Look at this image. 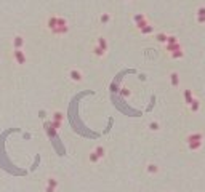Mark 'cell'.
<instances>
[{
  "instance_id": "1",
  "label": "cell",
  "mask_w": 205,
  "mask_h": 192,
  "mask_svg": "<svg viewBox=\"0 0 205 192\" xmlns=\"http://www.w3.org/2000/svg\"><path fill=\"white\" fill-rule=\"evenodd\" d=\"M133 21H135V24H136L138 29H143L144 26L149 24V23H147V19H146V16H144L143 13H136V15L133 16Z\"/></svg>"
},
{
  "instance_id": "2",
  "label": "cell",
  "mask_w": 205,
  "mask_h": 192,
  "mask_svg": "<svg viewBox=\"0 0 205 192\" xmlns=\"http://www.w3.org/2000/svg\"><path fill=\"white\" fill-rule=\"evenodd\" d=\"M13 58H15L16 64H20V66L26 64V55H24L23 50H15V51H13Z\"/></svg>"
},
{
  "instance_id": "3",
  "label": "cell",
  "mask_w": 205,
  "mask_h": 192,
  "mask_svg": "<svg viewBox=\"0 0 205 192\" xmlns=\"http://www.w3.org/2000/svg\"><path fill=\"white\" fill-rule=\"evenodd\" d=\"M13 46H15V50H23V46H24V37L23 35H15L13 37Z\"/></svg>"
},
{
  "instance_id": "4",
  "label": "cell",
  "mask_w": 205,
  "mask_h": 192,
  "mask_svg": "<svg viewBox=\"0 0 205 192\" xmlns=\"http://www.w3.org/2000/svg\"><path fill=\"white\" fill-rule=\"evenodd\" d=\"M69 77H71V80H74V82H80L83 75H82V72L79 69H71L69 71Z\"/></svg>"
},
{
  "instance_id": "5",
  "label": "cell",
  "mask_w": 205,
  "mask_h": 192,
  "mask_svg": "<svg viewBox=\"0 0 205 192\" xmlns=\"http://www.w3.org/2000/svg\"><path fill=\"white\" fill-rule=\"evenodd\" d=\"M58 18L59 16H50L48 19H46V27L51 29V31H53V29H56V26H58Z\"/></svg>"
},
{
  "instance_id": "6",
  "label": "cell",
  "mask_w": 205,
  "mask_h": 192,
  "mask_svg": "<svg viewBox=\"0 0 205 192\" xmlns=\"http://www.w3.org/2000/svg\"><path fill=\"white\" fill-rule=\"evenodd\" d=\"M56 186H58V182H56V179L55 178H48V181H46V192H55V189H56Z\"/></svg>"
},
{
  "instance_id": "7",
  "label": "cell",
  "mask_w": 205,
  "mask_h": 192,
  "mask_svg": "<svg viewBox=\"0 0 205 192\" xmlns=\"http://www.w3.org/2000/svg\"><path fill=\"white\" fill-rule=\"evenodd\" d=\"M194 99H195V98H194L192 91H191V90H186V91H184V101H186V104L189 106V104H191Z\"/></svg>"
},
{
  "instance_id": "8",
  "label": "cell",
  "mask_w": 205,
  "mask_h": 192,
  "mask_svg": "<svg viewBox=\"0 0 205 192\" xmlns=\"http://www.w3.org/2000/svg\"><path fill=\"white\" fill-rule=\"evenodd\" d=\"M202 139H203V136H202L200 133H192V134H189V136H188V139H186V141L192 142V141H202Z\"/></svg>"
},
{
  "instance_id": "9",
  "label": "cell",
  "mask_w": 205,
  "mask_h": 192,
  "mask_svg": "<svg viewBox=\"0 0 205 192\" xmlns=\"http://www.w3.org/2000/svg\"><path fill=\"white\" fill-rule=\"evenodd\" d=\"M96 45L99 48H102V50H107V42H106V38H102V37H98V40H96Z\"/></svg>"
},
{
  "instance_id": "10",
  "label": "cell",
  "mask_w": 205,
  "mask_h": 192,
  "mask_svg": "<svg viewBox=\"0 0 205 192\" xmlns=\"http://www.w3.org/2000/svg\"><path fill=\"white\" fill-rule=\"evenodd\" d=\"M188 146L191 151H197L202 147V141H192V142H188Z\"/></svg>"
},
{
  "instance_id": "11",
  "label": "cell",
  "mask_w": 205,
  "mask_h": 192,
  "mask_svg": "<svg viewBox=\"0 0 205 192\" xmlns=\"http://www.w3.org/2000/svg\"><path fill=\"white\" fill-rule=\"evenodd\" d=\"M170 80H172V85L173 86H178L180 85V77H178V74H176V72H172L170 74Z\"/></svg>"
},
{
  "instance_id": "12",
  "label": "cell",
  "mask_w": 205,
  "mask_h": 192,
  "mask_svg": "<svg viewBox=\"0 0 205 192\" xmlns=\"http://www.w3.org/2000/svg\"><path fill=\"white\" fill-rule=\"evenodd\" d=\"M189 106H191V111H192V112H197V111L200 109V101H199V99H194Z\"/></svg>"
},
{
  "instance_id": "13",
  "label": "cell",
  "mask_w": 205,
  "mask_h": 192,
  "mask_svg": "<svg viewBox=\"0 0 205 192\" xmlns=\"http://www.w3.org/2000/svg\"><path fill=\"white\" fill-rule=\"evenodd\" d=\"M139 31H141V34H152V32H154V26L147 24V26H144L143 29H139Z\"/></svg>"
},
{
  "instance_id": "14",
  "label": "cell",
  "mask_w": 205,
  "mask_h": 192,
  "mask_svg": "<svg viewBox=\"0 0 205 192\" xmlns=\"http://www.w3.org/2000/svg\"><path fill=\"white\" fill-rule=\"evenodd\" d=\"M157 171H159V167H157L155 163H149V165H147V173H152V175H155Z\"/></svg>"
},
{
  "instance_id": "15",
  "label": "cell",
  "mask_w": 205,
  "mask_h": 192,
  "mask_svg": "<svg viewBox=\"0 0 205 192\" xmlns=\"http://www.w3.org/2000/svg\"><path fill=\"white\" fill-rule=\"evenodd\" d=\"M95 152H96V155H98L99 159H102V157H104V154H106V149L102 147V146H98V147L95 149Z\"/></svg>"
},
{
  "instance_id": "16",
  "label": "cell",
  "mask_w": 205,
  "mask_h": 192,
  "mask_svg": "<svg viewBox=\"0 0 205 192\" xmlns=\"http://www.w3.org/2000/svg\"><path fill=\"white\" fill-rule=\"evenodd\" d=\"M99 21H101L102 24H107V23L111 21V15H109V13H102L101 18H99Z\"/></svg>"
},
{
  "instance_id": "17",
  "label": "cell",
  "mask_w": 205,
  "mask_h": 192,
  "mask_svg": "<svg viewBox=\"0 0 205 192\" xmlns=\"http://www.w3.org/2000/svg\"><path fill=\"white\" fill-rule=\"evenodd\" d=\"M93 51H95V55H96V56H99V58H101V56H104V53H106V51L102 50V48H99L98 45H96L95 48H93Z\"/></svg>"
},
{
  "instance_id": "18",
  "label": "cell",
  "mask_w": 205,
  "mask_h": 192,
  "mask_svg": "<svg viewBox=\"0 0 205 192\" xmlns=\"http://www.w3.org/2000/svg\"><path fill=\"white\" fill-rule=\"evenodd\" d=\"M98 160H99V157L96 155V152H95V151L90 152V162H91V163H96Z\"/></svg>"
},
{
  "instance_id": "19",
  "label": "cell",
  "mask_w": 205,
  "mask_h": 192,
  "mask_svg": "<svg viewBox=\"0 0 205 192\" xmlns=\"http://www.w3.org/2000/svg\"><path fill=\"white\" fill-rule=\"evenodd\" d=\"M155 38H157L159 42H167V38H168V35H167V34H157V35H155Z\"/></svg>"
},
{
  "instance_id": "20",
  "label": "cell",
  "mask_w": 205,
  "mask_h": 192,
  "mask_svg": "<svg viewBox=\"0 0 205 192\" xmlns=\"http://www.w3.org/2000/svg\"><path fill=\"white\" fill-rule=\"evenodd\" d=\"M53 120L61 123V120H63V114H61V112H55V114H53Z\"/></svg>"
},
{
  "instance_id": "21",
  "label": "cell",
  "mask_w": 205,
  "mask_h": 192,
  "mask_svg": "<svg viewBox=\"0 0 205 192\" xmlns=\"http://www.w3.org/2000/svg\"><path fill=\"white\" fill-rule=\"evenodd\" d=\"M149 130L157 131V130H159V123H157V122H151V123H149Z\"/></svg>"
},
{
  "instance_id": "22",
  "label": "cell",
  "mask_w": 205,
  "mask_h": 192,
  "mask_svg": "<svg viewBox=\"0 0 205 192\" xmlns=\"http://www.w3.org/2000/svg\"><path fill=\"white\" fill-rule=\"evenodd\" d=\"M181 56H183V50H178V51L172 53V58H181Z\"/></svg>"
},
{
  "instance_id": "23",
  "label": "cell",
  "mask_w": 205,
  "mask_h": 192,
  "mask_svg": "<svg viewBox=\"0 0 205 192\" xmlns=\"http://www.w3.org/2000/svg\"><path fill=\"white\" fill-rule=\"evenodd\" d=\"M197 16H205V7H200L197 10Z\"/></svg>"
},
{
  "instance_id": "24",
  "label": "cell",
  "mask_w": 205,
  "mask_h": 192,
  "mask_svg": "<svg viewBox=\"0 0 205 192\" xmlns=\"http://www.w3.org/2000/svg\"><path fill=\"white\" fill-rule=\"evenodd\" d=\"M197 21L200 24H205V16H197Z\"/></svg>"
},
{
  "instance_id": "25",
  "label": "cell",
  "mask_w": 205,
  "mask_h": 192,
  "mask_svg": "<svg viewBox=\"0 0 205 192\" xmlns=\"http://www.w3.org/2000/svg\"><path fill=\"white\" fill-rule=\"evenodd\" d=\"M125 2H130V0H125Z\"/></svg>"
}]
</instances>
